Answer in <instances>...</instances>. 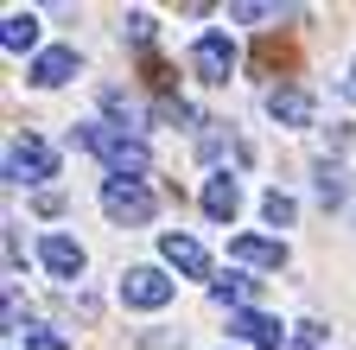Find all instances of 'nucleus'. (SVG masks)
<instances>
[{"instance_id":"9","label":"nucleus","mask_w":356,"mask_h":350,"mask_svg":"<svg viewBox=\"0 0 356 350\" xmlns=\"http://www.w3.org/2000/svg\"><path fill=\"white\" fill-rule=\"evenodd\" d=\"M229 337H242V344H254V350H280V319H267V312H236L229 319Z\"/></svg>"},{"instance_id":"20","label":"nucleus","mask_w":356,"mask_h":350,"mask_svg":"<svg viewBox=\"0 0 356 350\" xmlns=\"http://www.w3.org/2000/svg\"><path fill=\"white\" fill-rule=\"evenodd\" d=\"M159 121H191V109H185V102H172V96H165V102H159Z\"/></svg>"},{"instance_id":"3","label":"nucleus","mask_w":356,"mask_h":350,"mask_svg":"<svg viewBox=\"0 0 356 350\" xmlns=\"http://www.w3.org/2000/svg\"><path fill=\"white\" fill-rule=\"evenodd\" d=\"M102 210L115 216V223H147L153 216V191L140 179H108L102 185Z\"/></svg>"},{"instance_id":"2","label":"nucleus","mask_w":356,"mask_h":350,"mask_svg":"<svg viewBox=\"0 0 356 350\" xmlns=\"http://www.w3.org/2000/svg\"><path fill=\"white\" fill-rule=\"evenodd\" d=\"M51 172H58V153H51V141L19 134V141L7 147V179H13V185H38V179H51Z\"/></svg>"},{"instance_id":"15","label":"nucleus","mask_w":356,"mask_h":350,"mask_svg":"<svg viewBox=\"0 0 356 350\" xmlns=\"http://www.w3.org/2000/svg\"><path fill=\"white\" fill-rule=\"evenodd\" d=\"M248 293H254V280H242V274H222V280H216V299H222V305H242Z\"/></svg>"},{"instance_id":"5","label":"nucleus","mask_w":356,"mask_h":350,"mask_svg":"<svg viewBox=\"0 0 356 350\" xmlns=\"http://www.w3.org/2000/svg\"><path fill=\"white\" fill-rule=\"evenodd\" d=\"M172 299V280L159 268H127L121 274V305H140V312H153V305Z\"/></svg>"},{"instance_id":"14","label":"nucleus","mask_w":356,"mask_h":350,"mask_svg":"<svg viewBox=\"0 0 356 350\" xmlns=\"http://www.w3.org/2000/svg\"><path fill=\"white\" fill-rule=\"evenodd\" d=\"M261 216H267V223H274V230H286L293 216H299V204H293L286 191H267V198H261Z\"/></svg>"},{"instance_id":"10","label":"nucleus","mask_w":356,"mask_h":350,"mask_svg":"<svg viewBox=\"0 0 356 350\" xmlns=\"http://www.w3.org/2000/svg\"><path fill=\"white\" fill-rule=\"evenodd\" d=\"M236 210H242V185L229 179V172H210V179H204V216H216V223H229Z\"/></svg>"},{"instance_id":"19","label":"nucleus","mask_w":356,"mask_h":350,"mask_svg":"<svg viewBox=\"0 0 356 350\" xmlns=\"http://www.w3.org/2000/svg\"><path fill=\"white\" fill-rule=\"evenodd\" d=\"M26 350H70L58 331H26Z\"/></svg>"},{"instance_id":"12","label":"nucleus","mask_w":356,"mask_h":350,"mask_svg":"<svg viewBox=\"0 0 356 350\" xmlns=\"http://www.w3.org/2000/svg\"><path fill=\"white\" fill-rule=\"evenodd\" d=\"M229 255L248 261V268H280V261H286V248L267 242V236H229Z\"/></svg>"},{"instance_id":"18","label":"nucleus","mask_w":356,"mask_h":350,"mask_svg":"<svg viewBox=\"0 0 356 350\" xmlns=\"http://www.w3.org/2000/svg\"><path fill=\"white\" fill-rule=\"evenodd\" d=\"M229 19H280V7H261V0H242V7H229Z\"/></svg>"},{"instance_id":"7","label":"nucleus","mask_w":356,"mask_h":350,"mask_svg":"<svg viewBox=\"0 0 356 350\" xmlns=\"http://www.w3.org/2000/svg\"><path fill=\"white\" fill-rule=\"evenodd\" d=\"M83 64H76V51L70 45H51V51H38L32 58V83H38V90H58V83H70Z\"/></svg>"},{"instance_id":"11","label":"nucleus","mask_w":356,"mask_h":350,"mask_svg":"<svg viewBox=\"0 0 356 350\" xmlns=\"http://www.w3.org/2000/svg\"><path fill=\"white\" fill-rule=\"evenodd\" d=\"M38 261H44L58 280H76V274H83V248H76L70 236H44V242H38Z\"/></svg>"},{"instance_id":"1","label":"nucleus","mask_w":356,"mask_h":350,"mask_svg":"<svg viewBox=\"0 0 356 350\" xmlns=\"http://www.w3.org/2000/svg\"><path fill=\"white\" fill-rule=\"evenodd\" d=\"M83 147L108 166V179H140V172L153 166V159H147V141L121 134V127H83Z\"/></svg>"},{"instance_id":"8","label":"nucleus","mask_w":356,"mask_h":350,"mask_svg":"<svg viewBox=\"0 0 356 350\" xmlns=\"http://www.w3.org/2000/svg\"><path fill=\"white\" fill-rule=\"evenodd\" d=\"M267 115H274L280 127H312V96L299 90V83H286V90H267Z\"/></svg>"},{"instance_id":"16","label":"nucleus","mask_w":356,"mask_h":350,"mask_svg":"<svg viewBox=\"0 0 356 350\" xmlns=\"http://www.w3.org/2000/svg\"><path fill=\"white\" fill-rule=\"evenodd\" d=\"M318 198L325 204H343V172L337 166H318Z\"/></svg>"},{"instance_id":"21","label":"nucleus","mask_w":356,"mask_h":350,"mask_svg":"<svg viewBox=\"0 0 356 350\" xmlns=\"http://www.w3.org/2000/svg\"><path fill=\"white\" fill-rule=\"evenodd\" d=\"M343 96H350V102H356V64H350V77H343Z\"/></svg>"},{"instance_id":"13","label":"nucleus","mask_w":356,"mask_h":350,"mask_svg":"<svg viewBox=\"0 0 356 350\" xmlns=\"http://www.w3.org/2000/svg\"><path fill=\"white\" fill-rule=\"evenodd\" d=\"M0 45H7V51H32L38 45V13H7V19H0Z\"/></svg>"},{"instance_id":"17","label":"nucleus","mask_w":356,"mask_h":350,"mask_svg":"<svg viewBox=\"0 0 356 350\" xmlns=\"http://www.w3.org/2000/svg\"><path fill=\"white\" fill-rule=\"evenodd\" d=\"M121 32L134 38V45H147V38H153V19H147V13H127V19H121Z\"/></svg>"},{"instance_id":"6","label":"nucleus","mask_w":356,"mask_h":350,"mask_svg":"<svg viewBox=\"0 0 356 350\" xmlns=\"http://www.w3.org/2000/svg\"><path fill=\"white\" fill-rule=\"evenodd\" d=\"M159 255H165L185 280H210V255H204V242H191V236L165 230V236H159Z\"/></svg>"},{"instance_id":"4","label":"nucleus","mask_w":356,"mask_h":350,"mask_svg":"<svg viewBox=\"0 0 356 350\" xmlns=\"http://www.w3.org/2000/svg\"><path fill=\"white\" fill-rule=\"evenodd\" d=\"M191 70H197L204 83H229V70H236V45H229V32H204L197 45H191Z\"/></svg>"}]
</instances>
